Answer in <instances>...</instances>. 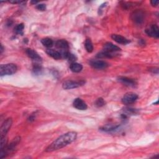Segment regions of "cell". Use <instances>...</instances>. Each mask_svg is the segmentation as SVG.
I'll use <instances>...</instances> for the list:
<instances>
[{
  "label": "cell",
  "instance_id": "8fae6325",
  "mask_svg": "<svg viewBox=\"0 0 159 159\" xmlns=\"http://www.w3.org/2000/svg\"><path fill=\"white\" fill-rule=\"evenodd\" d=\"M118 81L128 86H134L136 85V82L135 81L134 79L128 77H119Z\"/></svg>",
  "mask_w": 159,
  "mask_h": 159
},
{
  "label": "cell",
  "instance_id": "ac0fdd59",
  "mask_svg": "<svg viewBox=\"0 0 159 159\" xmlns=\"http://www.w3.org/2000/svg\"><path fill=\"white\" fill-rule=\"evenodd\" d=\"M85 49H86V51L88 52L91 53L93 52V43H92L90 39H86V40L85 41Z\"/></svg>",
  "mask_w": 159,
  "mask_h": 159
},
{
  "label": "cell",
  "instance_id": "2e32d148",
  "mask_svg": "<svg viewBox=\"0 0 159 159\" xmlns=\"http://www.w3.org/2000/svg\"><path fill=\"white\" fill-rule=\"evenodd\" d=\"M70 68L71 71H72L73 72L79 73L83 70V66L80 64V63L74 62V63H71L70 64Z\"/></svg>",
  "mask_w": 159,
  "mask_h": 159
},
{
  "label": "cell",
  "instance_id": "4316f807",
  "mask_svg": "<svg viewBox=\"0 0 159 159\" xmlns=\"http://www.w3.org/2000/svg\"><path fill=\"white\" fill-rule=\"evenodd\" d=\"M30 3H31L32 4H36V3H38V1H31Z\"/></svg>",
  "mask_w": 159,
  "mask_h": 159
},
{
  "label": "cell",
  "instance_id": "5b68a950",
  "mask_svg": "<svg viewBox=\"0 0 159 159\" xmlns=\"http://www.w3.org/2000/svg\"><path fill=\"white\" fill-rule=\"evenodd\" d=\"M85 84L84 81H66L63 83V88L65 90H70L78 88V87L81 86Z\"/></svg>",
  "mask_w": 159,
  "mask_h": 159
},
{
  "label": "cell",
  "instance_id": "603a6c76",
  "mask_svg": "<svg viewBox=\"0 0 159 159\" xmlns=\"http://www.w3.org/2000/svg\"><path fill=\"white\" fill-rule=\"evenodd\" d=\"M36 8L39 11H44L46 10V6H45V4H39L37 5Z\"/></svg>",
  "mask_w": 159,
  "mask_h": 159
},
{
  "label": "cell",
  "instance_id": "7402d4cb",
  "mask_svg": "<svg viewBox=\"0 0 159 159\" xmlns=\"http://www.w3.org/2000/svg\"><path fill=\"white\" fill-rule=\"evenodd\" d=\"M105 104H106L105 101L101 98H98L96 101V102H95V105H96L97 107H102L103 106H105Z\"/></svg>",
  "mask_w": 159,
  "mask_h": 159
},
{
  "label": "cell",
  "instance_id": "9a60e30c",
  "mask_svg": "<svg viewBox=\"0 0 159 159\" xmlns=\"http://www.w3.org/2000/svg\"><path fill=\"white\" fill-rule=\"evenodd\" d=\"M46 53L48 54L49 56H51V57H52L53 59H54L55 60H59V59H62L61 54H60V52H59V51H55V50L51 49H49L46 50Z\"/></svg>",
  "mask_w": 159,
  "mask_h": 159
},
{
  "label": "cell",
  "instance_id": "6da1fadb",
  "mask_svg": "<svg viewBox=\"0 0 159 159\" xmlns=\"http://www.w3.org/2000/svg\"><path fill=\"white\" fill-rule=\"evenodd\" d=\"M77 137V134L75 132H68L63 134L46 148L45 152H51L65 147L75 141Z\"/></svg>",
  "mask_w": 159,
  "mask_h": 159
},
{
  "label": "cell",
  "instance_id": "e0dca14e",
  "mask_svg": "<svg viewBox=\"0 0 159 159\" xmlns=\"http://www.w3.org/2000/svg\"><path fill=\"white\" fill-rule=\"evenodd\" d=\"M42 44L47 48H50V47H52L53 45V42L52 40L49 37H45L41 40Z\"/></svg>",
  "mask_w": 159,
  "mask_h": 159
},
{
  "label": "cell",
  "instance_id": "5bb4252c",
  "mask_svg": "<svg viewBox=\"0 0 159 159\" xmlns=\"http://www.w3.org/2000/svg\"><path fill=\"white\" fill-rule=\"evenodd\" d=\"M56 47L61 50H68L69 48L68 43L65 40L61 39L56 42Z\"/></svg>",
  "mask_w": 159,
  "mask_h": 159
},
{
  "label": "cell",
  "instance_id": "d6986e66",
  "mask_svg": "<svg viewBox=\"0 0 159 159\" xmlns=\"http://www.w3.org/2000/svg\"><path fill=\"white\" fill-rule=\"evenodd\" d=\"M97 57L100 59H104V58H111L113 57V54L107 52L106 51L104 52H100L97 55Z\"/></svg>",
  "mask_w": 159,
  "mask_h": 159
},
{
  "label": "cell",
  "instance_id": "4fadbf2b",
  "mask_svg": "<svg viewBox=\"0 0 159 159\" xmlns=\"http://www.w3.org/2000/svg\"><path fill=\"white\" fill-rule=\"evenodd\" d=\"M74 106L79 110H86L87 109V105L86 103L80 98H76L73 103Z\"/></svg>",
  "mask_w": 159,
  "mask_h": 159
},
{
  "label": "cell",
  "instance_id": "7c38bea8",
  "mask_svg": "<svg viewBox=\"0 0 159 159\" xmlns=\"http://www.w3.org/2000/svg\"><path fill=\"white\" fill-rule=\"evenodd\" d=\"M111 38H112L117 43L123 45H126L130 42L129 40L119 34H113L111 36Z\"/></svg>",
  "mask_w": 159,
  "mask_h": 159
},
{
  "label": "cell",
  "instance_id": "484cf974",
  "mask_svg": "<svg viewBox=\"0 0 159 159\" xmlns=\"http://www.w3.org/2000/svg\"><path fill=\"white\" fill-rule=\"evenodd\" d=\"M1 53H2L3 52V51H4V48H3V46L2 44L1 45Z\"/></svg>",
  "mask_w": 159,
  "mask_h": 159
},
{
  "label": "cell",
  "instance_id": "3957f363",
  "mask_svg": "<svg viewBox=\"0 0 159 159\" xmlns=\"http://www.w3.org/2000/svg\"><path fill=\"white\" fill-rule=\"evenodd\" d=\"M138 98V96L136 93L134 92H129L124 94L122 98V102L124 105H131L134 103Z\"/></svg>",
  "mask_w": 159,
  "mask_h": 159
},
{
  "label": "cell",
  "instance_id": "cb8c5ba5",
  "mask_svg": "<svg viewBox=\"0 0 159 159\" xmlns=\"http://www.w3.org/2000/svg\"><path fill=\"white\" fill-rule=\"evenodd\" d=\"M150 3L151 4H152L153 6H157L158 3H159V1H157V0H153V1H150Z\"/></svg>",
  "mask_w": 159,
  "mask_h": 159
},
{
  "label": "cell",
  "instance_id": "9c48e42d",
  "mask_svg": "<svg viewBox=\"0 0 159 159\" xmlns=\"http://www.w3.org/2000/svg\"><path fill=\"white\" fill-rule=\"evenodd\" d=\"M103 49H104L105 51L111 53L121 51V49L119 48L118 46L113 44L111 42H106L104 45V46H103Z\"/></svg>",
  "mask_w": 159,
  "mask_h": 159
},
{
  "label": "cell",
  "instance_id": "ffe728a7",
  "mask_svg": "<svg viewBox=\"0 0 159 159\" xmlns=\"http://www.w3.org/2000/svg\"><path fill=\"white\" fill-rule=\"evenodd\" d=\"M24 29H25V25H24V24L21 23V24H19V25H17L15 27L14 32L16 34H22Z\"/></svg>",
  "mask_w": 159,
  "mask_h": 159
},
{
  "label": "cell",
  "instance_id": "52a82bcc",
  "mask_svg": "<svg viewBox=\"0 0 159 159\" xmlns=\"http://www.w3.org/2000/svg\"><path fill=\"white\" fill-rule=\"evenodd\" d=\"M91 66L96 69L101 70V69H105L108 67V63L103 60H92L90 62Z\"/></svg>",
  "mask_w": 159,
  "mask_h": 159
},
{
  "label": "cell",
  "instance_id": "30bf717a",
  "mask_svg": "<svg viewBox=\"0 0 159 159\" xmlns=\"http://www.w3.org/2000/svg\"><path fill=\"white\" fill-rule=\"evenodd\" d=\"M27 56L30 58L32 60H33L34 61L40 62L42 61V58L40 57V55L33 49H26V51Z\"/></svg>",
  "mask_w": 159,
  "mask_h": 159
},
{
  "label": "cell",
  "instance_id": "8992f818",
  "mask_svg": "<svg viewBox=\"0 0 159 159\" xmlns=\"http://www.w3.org/2000/svg\"><path fill=\"white\" fill-rule=\"evenodd\" d=\"M148 36L155 38H158L159 37V28L157 25H153L147 28L146 30Z\"/></svg>",
  "mask_w": 159,
  "mask_h": 159
},
{
  "label": "cell",
  "instance_id": "d4e9b609",
  "mask_svg": "<svg viewBox=\"0 0 159 159\" xmlns=\"http://www.w3.org/2000/svg\"><path fill=\"white\" fill-rule=\"evenodd\" d=\"M10 3H13V4H18V3H22V1H10Z\"/></svg>",
  "mask_w": 159,
  "mask_h": 159
},
{
  "label": "cell",
  "instance_id": "277c9868",
  "mask_svg": "<svg viewBox=\"0 0 159 159\" xmlns=\"http://www.w3.org/2000/svg\"><path fill=\"white\" fill-rule=\"evenodd\" d=\"M13 124L12 118H8L6 119L4 123L2 124L1 128H0V134H1V138L6 137V135L11 128Z\"/></svg>",
  "mask_w": 159,
  "mask_h": 159
},
{
  "label": "cell",
  "instance_id": "7a4b0ae2",
  "mask_svg": "<svg viewBox=\"0 0 159 159\" xmlns=\"http://www.w3.org/2000/svg\"><path fill=\"white\" fill-rule=\"evenodd\" d=\"M17 66L14 63L2 64L0 66V75L1 77L5 75H11L17 71Z\"/></svg>",
  "mask_w": 159,
  "mask_h": 159
},
{
  "label": "cell",
  "instance_id": "44dd1931",
  "mask_svg": "<svg viewBox=\"0 0 159 159\" xmlns=\"http://www.w3.org/2000/svg\"><path fill=\"white\" fill-rule=\"evenodd\" d=\"M117 126H113L111 124H108L104 127H103L101 128V130L104 131H106V132H109V131H113L114 129H116L117 128Z\"/></svg>",
  "mask_w": 159,
  "mask_h": 159
},
{
  "label": "cell",
  "instance_id": "ba28073f",
  "mask_svg": "<svg viewBox=\"0 0 159 159\" xmlns=\"http://www.w3.org/2000/svg\"><path fill=\"white\" fill-rule=\"evenodd\" d=\"M132 20L136 22V24H141L144 18V14L141 11H136L134 12L133 14L132 15Z\"/></svg>",
  "mask_w": 159,
  "mask_h": 159
}]
</instances>
